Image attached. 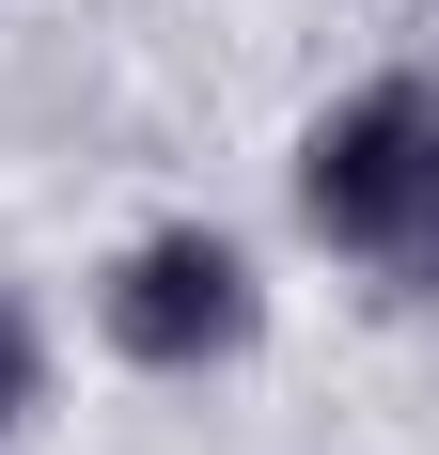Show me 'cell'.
Here are the masks:
<instances>
[{
  "label": "cell",
  "instance_id": "1",
  "mask_svg": "<svg viewBox=\"0 0 439 455\" xmlns=\"http://www.w3.org/2000/svg\"><path fill=\"white\" fill-rule=\"evenodd\" d=\"M299 220L377 267L393 299H439V79H361L299 141Z\"/></svg>",
  "mask_w": 439,
  "mask_h": 455
},
{
  "label": "cell",
  "instance_id": "2",
  "mask_svg": "<svg viewBox=\"0 0 439 455\" xmlns=\"http://www.w3.org/2000/svg\"><path fill=\"white\" fill-rule=\"evenodd\" d=\"M94 330H110L141 377H220V362H251L267 283H251V251H235L220 220H157V235H126V251H110Z\"/></svg>",
  "mask_w": 439,
  "mask_h": 455
},
{
  "label": "cell",
  "instance_id": "3",
  "mask_svg": "<svg viewBox=\"0 0 439 455\" xmlns=\"http://www.w3.org/2000/svg\"><path fill=\"white\" fill-rule=\"evenodd\" d=\"M32 393H47V346H32V315H16V299H0V440H16V424H32Z\"/></svg>",
  "mask_w": 439,
  "mask_h": 455
}]
</instances>
